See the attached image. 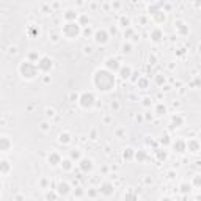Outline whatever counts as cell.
<instances>
[{"label": "cell", "mask_w": 201, "mask_h": 201, "mask_svg": "<svg viewBox=\"0 0 201 201\" xmlns=\"http://www.w3.org/2000/svg\"><path fill=\"white\" fill-rule=\"evenodd\" d=\"M94 85L98 86L99 90H107L113 88L115 86V77L112 76V72H107V71H98L94 76Z\"/></svg>", "instance_id": "obj_1"}, {"label": "cell", "mask_w": 201, "mask_h": 201, "mask_svg": "<svg viewBox=\"0 0 201 201\" xmlns=\"http://www.w3.org/2000/svg\"><path fill=\"white\" fill-rule=\"evenodd\" d=\"M36 71H38V68H36L32 61H24L21 65V74L24 77H27V79H33L35 74H36Z\"/></svg>", "instance_id": "obj_2"}, {"label": "cell", "mask_w": 201, "mask_h": 201, "mask_svg": "<svg viewBox=\"0 0 201 201\" xmlns=\"http://www.w3.org/2000/svg\"><path fill=\"white\" fill-rule=\"evenodd\" d=\"M79 32H80L79 24H76V22H68V24L63 27V35L68 36V38H76L79 35Z\"/></svg>", "instance_id": "obj_3"}, {"label": "cell", "mask_w": 201, "mask_h": 201, "mask_svg": "<svg viewBox=\"0 0 201 201\" xmlns=\"http://www.w3.org/2000/svg\"><path fill=\"white\" fill-rule=\"evenodd\" d=\"M79 100H80V104H82V107L88 109V107H91L93 104H94V96H93V93H83Z\"/></svg>", "instance_id": "obj_4"}, {"label": "cell", "mask_w": 201, "mask_h": 201, "mask_svg": "<svg viewBox=\"0 0 201 201\" xmlns=\"http://www.w3.org/2000/svg\"><path fill=\"white\" fill-rule=\"evenodd\" d=\"M38 69H41V71H49L50 68H52V60L49 58V57H42L41 60L38 61V66H36Z\"/></svg>", "instance_id": "obj_5"}, {"label": "cell", "mask_w": 201, "mask_h": 201, "mask_svg": "<svg viewBox=\"0 0 201 201\" xmlns=\"http://www.w3.org/2000/svg\"><path fill=\"white\" fill-rule=\"evenodd\" d=\"M94 38H96V42H99V44H104V42L109 41V35H107L105 30H98Z\"/></svg>", "instance_id": "obj_6"}, {"label": "cell", "mask_w": 201, "mask_h": 201, "mask_svg": "<svg viewBox=\"0 0 201 201\" xmlns=\"http://www.w3.org/2000/svg\"><path fill=\"white\" fill-rule=\"evenodd\" d=\"M113 184H110V182H104L102 185H100V193H102V195H112L113 193Z\"/></svg>", "instance_id": "obj_7"}, {"label": "cell", "mask_w": 201, "mask_h": 201, "mask_svg": "<svg viewBox=\"0 0 201 201\" xmlns=\"http://www.w3.org/2000/svg\"><path fill=\"white\" fill-rule=\"evenodd\" d=\"M57 192H58L60 195H68V193L71 192V187H69V184H66V182H60L58 185H57Z\"/></svg>", "instance_id": "obj_8"}, {"label": "cell", "mask_w": 201, "mask_h": 201, "mask_svg": "<svg viewBox=\"0 0 201 201\" xmlns=\"http://www.w3.org/2000/svg\"><path fill=\"white\" fill-rule=\"evenodd\" d=\"M105 66L110 69V71H118L119 69V63H118V60H115V58H109L105 61Z\"/></svg>", "instance_id": "obj_9"}, {"label": "cell", "mask_w": 201, "mask_h": 201, "mask_svg": "<svg viewBox=\"0 0 201 201\" xmlns=\"http://www.w3.org/2000/svg\"><path fill=\"white\" fill-rule=\"evenodd\" d=\"M93 168V162L90 159H82L80 160V170L82 171H90Z\"/></svg>", "instance_id": "obj_10"}, {"label": "cell", "mask_w": 201, "mask_h": 201, "mask_svg": "<svg viewBox=\"0 0 201 201\" xmlns=\"http://www.w3.org/2000/svg\"><path fill=\"white\" fill-rule=\"evenodd\" d=\"M130 76H132V71L129 66H119V77L121 79H129Z\"/></svg>", "instance_id": "obj_11"}, {"label": "cell", "mask_w": 201, "mask_h": 201, "mask_svg": "<svg viewBox=\"0 0 201 201\" xmlns=\"http://www.w3.org/2000/svg\"><path fill=\"white\" fill-rule=\"evenodd\" d=\"M9 146H11V142H9L6 137H2V138H0V151L9 149Z\"/></svg>", "instance_id": "obj_12"}, {"label": "cell", "mask_w": 201, "mask_h": 201, "mask_svg": "<svg viewBox=\"0 0 201 201\" xmlns=\"http://www.w3.org/2000/svg\"><path fill=\"white\" fill-rule=\"evenodd\" d=\"M49 163H50V165H58V163H60V156H58V154H57V152H50Z\"/></svg>", "instance_id": "obj_13"}, {"label": "cell", "mask_w": 201, "mask_h": 201, "mask_svg": "<svg viewBox=\"0 0 201 201\" xmlns=\"http://www.w3.org/2000/svg\"><path fill=\"white\" fill-rule=\"evenodd\" d=\"M151 38H152V41L159 42L160 39L163 38V35H162V32H160V30H152V33H151Z\"/></svg>", "instance_id": "obj_14"}, {"label": "cell", "mask_w": 201, "mask_h": 201, "mask_svg": "<svg viewBox=\"0 0 201 201\" xmlns=\"http://www.w3.org/2000/svg\"><path fill=\"white\" fill-rule=\"evenodd\" d=\"M173 146H175V149H176V151L182 152V151L185 149V142H184V140H176V142H175V145H173Z\"/></svg>", "instance_id": "obj_15"}, {"label": "cell", "mask_w": 201, "mask_h": 201, "mask_svg": "<svg viewBox=\"0 0 201 201\" xmlns=\"http://www.w3.org/2000/svg\"><path fill=\"white\" fill-rule=\"evenodd\" d=\"M9 171V163L6 160H2L0 162V173H8Z\"/></svg>", "instance_id": "obj_16"}, {"label": "cell", "mask_w": 201, "mask_h": 201, "mask_svg": "<svg viewBox=\"0 0 201 201\" xmlns=\"http://www.w3.org/2000/svg\"><path fill=\"white\" fill-rule=\"evenodd\" d=\"M60 143H69V140H71V135H69L68 132H65V134H60Z\"/></svg>", "instance_id": "obj_17"}, {"label": "cell", "mask_w": 201, "mask_h": 201, "mask_svg": "<svg viewBox=\"0 0 201 201\" xmlns=\"http://www.w3.org/2000/svg\"><path fill=\"white\" fill-rule=\"evenodd\" d=\"M124 200L126 201H137V195L134 192H127L124 195Z\"/></svg>", "instance_id": "obj_18"}, {"label": "cell", "mask_w": 201, "mask_h": 201, "mask_svg": "<svg viewBox=\"0 0 201 201\" xmlns=\"http://www.w3.org/2000/svg\"><path fill=\"white\" fill-rule=\"evenodd\" d=\"M65 18L68 19V21H72V19H76L77 18V14L74 11H72V9H68V11H66V14H65Z\"/></svg>", "instance_id": "obj_19"}, {"label": "cell", "mask_w": 201, "mask_h": 201, "mask_svg": "<svg viewBox=\"0 0 201 201\" xmlns=\"http://www.w3.org/2000/svg\"><path fill=\"white\" fill-rule=\"evenodd\" d=\"M124 159H132V156H134V149H130V148H127L126 151H124Z\"/></svg>", "instance_id": "obj_20"}, {"label": "cell", "mask_w": 201, "mask_h": 201, "mask_svg": "<svg viewBox=\"0 0 201 201\" xmlns=\"http://www.w3.org/2000/svg\"><path fill=\"white\" fill-rule=\"evenodd\" d=\"M189 148L192 151H198V143H196L195 140H190V142H189Z\"/></svg>", "instance_id": "obj_21"}, {"label": "cell", "mask_w": 201, "mask_h": 201, "mask_svg": "<svg viewBox=\"0 0 201 201\" xmlns=\"http://www.w3.org/2000/svg\"><path fill=\"white\" fill-rule=\"evenodd\" d=\"M176 27L179 28V32H181V33H187V32H189V28H187V27L184 25V24H181V22H177Z\"/></svg>", "instance_id": "obj_22"}, {"label": "cell", "mask_w": 201, "mask_h": 201, "mask_svg": "<svg viewBox=\"0 0 201 201\" xmlns=\"http://www.w3.org/2000/svg\"><path fill=\"white\" fill-rule=\"evenodd\" d=\"M154 14H156V19H157V21H159V22H162L163 19H165V14H163L162 11H156V13H154Z\"/></svg>", "instance_id": "obj_23"}, {"label": "cell", "mask_w": 201, "mask_h": 201, "mask_svg": "<svg viewBox=\"0 0 201 201\" xmlns=\"http://www.w3.org/2000/svg\"><path fill=\"white\" fill-rule=\"evenodd\" d=\"M135 157H137L138 160H145V159H146V152H145V151H138V152L135 154Z\"/></svg>", "instance_id": "obj_24"}, {"label": "cell", "mask_w": 201, "mask_h": 201, "mask_svg": "<svg viewBox=\"0 0 201 201\" xmlns=\"http://www.w3.org/2000/svg\"><path fill=\"white\" fill-rule=\"evenodd\" d=\"M156 83H157V85H163V83H165V77H163V76H156Z\"/></svg>", "instance_id": "obj_25"}, {"label": "cell", "mask_w": 201, "mask_h": 201, "mask_svg": "<svg viewBox=\"0 0 201 201\" xmlns=\"http://www.w3.org/2000/svg\"><path fill=\"white\" fill-rule=\"evenodd\" d=\"M61 165H63V168H65V170H71V167H72V163H71V160H63V163H61Z\"/></svg>", "instance_id": "obj_26"}, {"label": "cell", "mask_w": 201, "mask_h": 201, "mask_svg": "<svg viewBox=\"0 0 201 201\" xmlns=\"http://www.w3.org/2000/svg\"><path fill=\"white\" fill-rule=\"evenodd\" d=\"M80 157V151L79 149H72L71 151V159H79Z\"/></svg>", "instance_id": "obj_27"}, {"label": "cell", "mask_w": 201, "mask_h": 201, "mask_svg": "<svg viewBox=\"0 0 201 201\" xmlns=\"http://www.w3.org/2000/svg\"><path fill=\"white\" fill-rule=\"evenodd\" d=\"M173 124L181 126L182 124V118H181V116H173Z\"/></svg>", "instance_id": "obj_28"}, {"label": "cell", "mask_w": 201, "mask_h": 201, "mask_svg": "<svg viewBox=\"0 0 201 201\" xmlns=\"http://www.w3.org/2000/svg\"><path fill=\"white\" fill-rule=\"evenodd\" d=\"M181 192H182V193H189L190 192V185H189V184H182V185H181Z\"/></svg>", "instance_id": "obj_29"}, {"label": "cell", "mask_w": 201, "mask_h": 201, "mask_svg": "<svg viewBox=\"0 0 201 201\" xmlns=\"http://www.w3.org/2000/svg\"><path fill=\"white\" fill-rule=\"evenodd\" d=\"M138 86H142V88H146V86H148V80L138 79Z\"/></svg>", "instance_id": "obj_30"}, {"label": "cell", "mask_w": 201, "mask_h": 201, "mask_svg": "<svg viewBox=\"0 0 201 201\" xmlns=\"http://www.w3.org/2000/svg\"><path fill=\"white\" fill-rule=\"evenodd\" d=\"M165 112H167L165 105H162V104H159V105H157V113H160V115H162V113H165Z\"/></svg>", "instance_id": "obj_31"}, {"label": "cell", "mask_w": 201, "mask_h": 201, "mask_svg": "<svg viewBox=\"0 0 201 201\" xmlns=\"http://www.w3.org/2000/svg\"><path fill=\"white\" fill-rule=\"evenodd\" d=\"M129 24H130V22H129V19H127V18H121V25L123 27H129Z\"/></svg>", "instance_id": "obj_32"}, {"label": "cell", "mask_w": 201, "mask_h": 201, "mask_svg": "<svg viewBox=\"0 0 201 201\" xmlns=\"http://www.w3.org/2000/svg\"><path fill=\"white\" fill-rule=\"evenodd\" d=\"M130 49H132V47H130V44H123V52H124V53H129Z\"/></svg>", "instance_id": "obj_33"}, {"label": "cell", "mask_w": 201, "mask_h": 201, "mask_svg": "<svg viewBox=\"0 0 201 201\" xmlns=\"http://www.w3.org/2000/svg\"><path fill=\"white\" fill-rule=\"evenodd\" d=\"M151 104H152V100H151L149 98H145V99H143V105H146V107H149V105H151Z\"/></svg>", "instance_id": "obj_34"}, {"label": "cell", "mask_w": 201, "mask_h": 201, "mask_svg": "<svg viewBox=\"0 0 201 201\" xmlns=\"http://www.w3.org/2000/svg\"><path fill=\"white\" fill-rule=\"evenodd\" d=\"M46 198H47V200H50V201H55V198H57V196H55V193H47V195H46Z\"/></svg>", "instance_id": "obj_35"}, {"label": "cell", "mask_w": 201, "mask_h": 201, "mask_svg": "<svg viewBox=\"0 0 201 201\" xmlns=\"http://www.w3.org/2000/svg\"><path fill=\"white\" fill-rule=\"evenodd\" d=\"M74 193H76V195H77V196H82V195H83V190H82V189H80V187H77V190H76V192H74Z\"/></svg>", "instance_id": "obj_36"}, {"label": "cell", "mask_w": 201, "mask_h": 201, "mask_svg": "<svg viewBox=\"0 0 201 201\" xmlns=\"http://www.w3.org/2000/svg\"><path fill=\"white\" fill-rule=\"evenodd\" d=\"M86 21H88V18H86V16H82V18H80V24H82V25H85Z\"/></svg>", "instance_id": "obj_37"}, {"label": "cell", "mask_w": 201, "mask_h": 201, "mask_svg": "<svg viewBox=\"0 0 201 201\" xmlns=\"http://www.w3.org/2000/svg\"><path fill=\"white\" fill-rule=\"evenodd\" d=\"M53 113H55V112H53V109H47V110H46V115H47V116H53Z\"/></svg>", "instance_id": "obj_38"}, {"label": "cell", "mask_w": 201, "mask_h": 201, "mask_svg": "<svg viewBox=\"0 0 201 201\" xmlns=\"http://www.w3.org/2000/svg\"><path fill=\"white\" fill-rule=\"evenodd\" d=\"M160 142H162V143H165V145H167V143L170 142V140H168V135H163V137H162V140H160Z\"/></svg>", "instance_id": "obj_39"}, {"label": "cell", "mask_w": 201, "mask_h": 201, "mask_svg": "<svg viewBox=\"0 0 201 201\" xmlns=\"http://www.w3.org/2000/svg\"><path fill=\"white\" fill-rule=\"evenodd\" d=\"M41 129L42 130H47L49 129V124H47V123H41Z\"/></svg>", "instance_id": "obj_40"}, {"label": "cell", "mask_w": 201, "mask_h": 201, "mask_svg": "<svg viewBox=\"0 0 201 201\" xmlns=\"http://www.w3.org/2000/svg\"><path fill=\"white\" fill-rule=\"evenodd\" d=\"M69 98H71V100H72V102H74V100H77V99H79V96H77L76 93H72V94L69 96Z\"/></svg>", "instance_id": "obj_41"}, {"label": "cell", "mask_w": 201, "mask_h": 201, "mask_svg": "<svg viewBox=\"0 0 201 201\" xmlns=\"http://www.w3.org/2000/svg\"><path fill=\"white\" fill-rule=\"evenodd\" d=\"M83 35H85V36H90V35H91V30H90V28H85V30H83Z\"/></svg>", "instance_id": "obj_42"}, {"label": "cell", "mask_w": 201, "mask_h": 201, "mask_svg": "<svg viewBox=\"0 0 201 201\" xmlns=\"http://www.w3.org/2000/svg\"><path fill=\"white\" fill-rule=\"evenodd\" d=\"M112 109H113V110H118V109H119V104H118V102H113V104H112Z\"/></svg>", "instance_id": "obj_43"}, {"label": "cell", "mask_w": 201, "mask_h": 201, "mask_svg": "<svg viewBox=\"0 0 201 201\" xmlns=\"http://www.w3.org/2000/svg\"><path fill=\"white\" fill-rule=\"evenodd\" d=\"M88 195H90V196H96V190H94V189L88 190Z\"/></svg>", "instance_id": "obj_44"}, {"label": "cell", "mask_w": 201, "mask_h": 201, "mask_svg": "<svg viewBox=\"0 0 201 201\" xmlns=\"http://www.w3.org/2000/svg\"><path fill=\"white\" fill-rule=\"evenodd\" d=\"M124 35H126V36H132V35H134V32H132V30L129 28V30H127V32L124 33Z\"/></svg>", "instance_id": "obj_45"}, {"label": "cell", "mask_w": 201, "mask_h": 201, "mask_svg": "<svg viewBox=\"0 0 201 201\" xmlns=\"http://www.w3.org/2000/svg\"><path fill=\"white\" fill-rule=\"evenodd\" d=\"M162 201H171V200H170V198H163Z\"/></svg>", "instance_id": "obj_46"}]
</instances>
